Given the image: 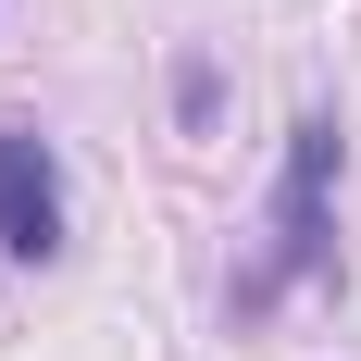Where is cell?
Returning a JSON list of instances; mask_svg holds the SVG:
<instances>
[{
    "label": "cell",
    "instance_id": "6da1fadb",
    "mask_svg": "<svg viewBox=\"0 0 361 361\" xmlns=\"http://www.w3.org/2000/svg\"><path fill=\"white\" fill-rule=\"evenodd\" d=\"M336 162H349V125H336V112H299L287 125V175H274V224H262V262H237V287H224L237 324L287 312V299L336 262Z\"/></svg>",
    "mask_w": 361,
    "mask_h": 361
},
{
    "label": "cell",
    "instance_id": "7a4b0ae2",
    "mask_svg": "<svg viewBox=\"0 0 361 361\" xmlns=\"http://www.w3.org/2000/svg\"><path fill=\"white\" fill-rule=\"evenodd\" d=\"M75 200H63V149L25 112H0V262H63Z\"/></svg>",
    "mask_w": 361,
    "mask_h": 361
},
{
    "label": "cell",
    "instance_id": "3957f363",
    "mask_svg": "<svg viewBox=\"0 0 361 361\" xmlns=\"http://www.w3.org/2000/svg\"><path fill=\"white\" fill-rule=\"evenodd\" d=\"M212 112H224V75H212V50H187V63H175V125L200 137Z\"/></svg>",
    "mask_w": 361,
    "mask_h": 361
}]
</instances>
